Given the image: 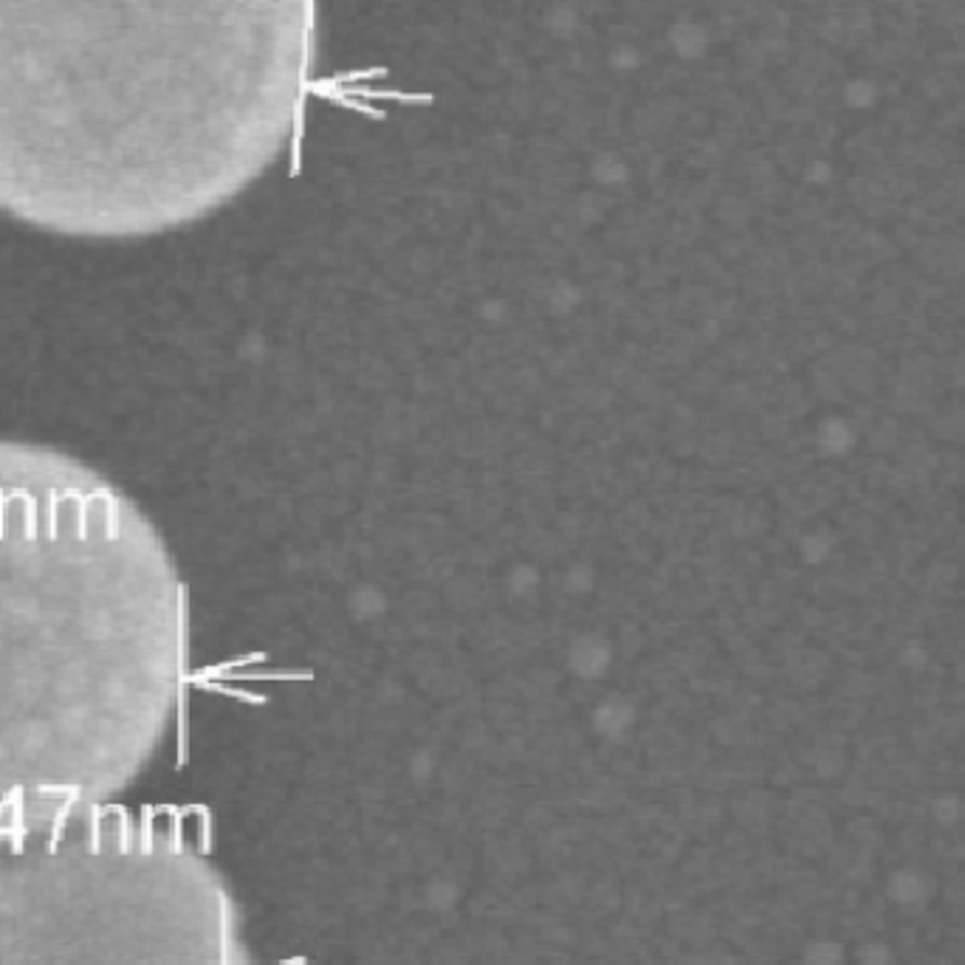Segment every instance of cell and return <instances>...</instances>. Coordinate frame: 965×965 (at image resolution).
Listing matches in <instances>:
<instances>
[{
    "label": "cell",
    "mask_w": 965,
    "mask_h": 965,
    "mask_svg": "<svg viewBox=\"0 0 965 965\" xmlns=\"http://www.w3.org/2000/svg\"><path fill=\"white\" fill-rule=\"evenodd\" d=\"M319 0H0V213L79 240L209 218L286 156Z\"/></svg>",
    "instance_id": "cell-1"
},
{
    "label": "cell",
    "mask_w": 965,
    "mask_h": 965,
    "mask_svg": "<svg viewBox=\"0 0 965 965\" xmlns=\"http://www.w3.org/2000/svg\"><path fill=\"white\" fill-rule=\"evenodd\" d=\"M187 674V590L150 516L77 457L0 437V844L110 810Z\"/></svg>",
    "instance_id": "cell-2"
},
{
    "label": "cell",
    "mask_w": 965,
    "mask_h": 965,
    "mask_svg": "<svg viewBox=\"0 0 965 965\" xmlns=\"http://www.w3.org/2000/svg\"><path fill=\"white\" fill-rule=\"evenodd\" d=\"M0 965H237L218 875L128 814L0 844Z\"/></svg>",
    "instance_id": "cell-3"
}]
</instances>
